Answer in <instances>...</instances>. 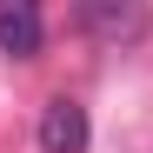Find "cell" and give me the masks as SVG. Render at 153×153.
<instances>
[{"label":"cell","mask_w":153,"mask_h":153,"mask_svg":"<svg viewBox=\"0 0 153 153\" xmlns=\"http://www.w3.org/2000/svg\"><path fill=\"white\" fill-rule=\"evenodd\" d=\"M80 27L100 33V40H113V47H126V40L146 33V13L126 7V0H87V7H80Z\"/></svg>","instance_id":"2"},{"label":"cell","mask_w":153,"mask_h":153,"mask_svg":"<svg viewBox=\"0 0 153 153\" xmlns=\"http://www.w3.org/2000/svg\"><path fill=\"white\" fill-rule=\"evenodd\" d=\"M87 107L80 100H47V113H40V153H87Z\"/></svg>","instance_id":"1"},{"label":"cell","mask_w":153,"mask_h":153,"mask_svg":"<svg viewBox=\"0 0 153 153\" xmlns=\"http://www.w3.org/2000/svg\"><path fill=\"white\" fill-rule=\"evenodd\" d=\"M40 7H27V0H0V53H13V60H33L40 53Z\"/></svg>","instance_id":"3"}]
</instances>
